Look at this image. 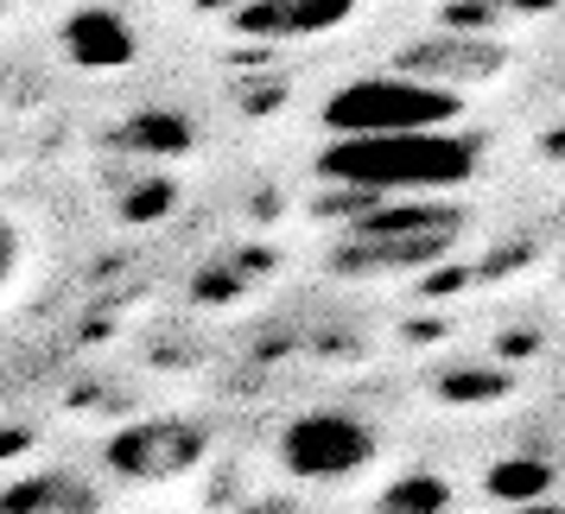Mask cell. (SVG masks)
Here are the masks:
<instances>
[{
	"label": "cell",
	"mask_w": 565,
	"mask_h": 514,
	"mask_svg": "<svg viewBox=\"0 0 565 514\" xmlns=\"http://www.w3.org/2000/svg\"><path fill=\"white\" fill-rule=\"evenodd\" d=\"M331 184L369 191V197H419V191H445L463 184L477 165V147L458 133H382V140H337L318 159Z\"/></svg>",
	"instance_id": "obj_1"
},
{
	"label": "cell",
	"mask_w": 565,
	"mask_h": 514,
	"mask_svg": "<svg viewBox=\"0 0 565 514\" xmlns=\"http://www.w3.org/2000/svg\"><path fill=\"white\" fill-rule=\"evenodd\" d=\"M463 210L451 204H387L362 210L350 229L337 235V274H407V267H433L458 248Z\"/></svg>",
	"instance_id": "obj_2"
},
{
	"label": "cell",
	"mask_w": 565,
	"mask_h": 514,
	"mask_svg": "<svg viewBox=\"0 0 565 514\" xmlns=\"http://www.w3.org/2000/svg\"><path fill=\"white\" fill-rule=\"evenodd\" d=\"M458 115V96L445 89H426L413 77H369L350 83L324 103V121H331L343 140H382V133H438Z\"/></svg>",
	"instance_id": "obj_3"
},
{
	"label": "cell",
	"mask_w": 565,
	"mask_h": 514,
	"mask_svg": "<svg viewBox=\"0 0 565 514\" xmlns=\"http://www.w3.org/2000/svg\"><path fill=\"white\" fill-rule=\"evenodd\" d=\"M210 451V432L198 419H128L103 445V463L121 483H172L184 470H198Z\"/></svg>",
	"instance_id": "obj_4"
},
{
	"label": "cell",
	"mask_w": 565,
	"mask_h": 514,
	"mask_svg": "<svg viewBox=\"0 0 565 514\" xmlns=\"http://www.w3.org/2000/svg\"><path fill=\"white\" fill-rule=\"evenodd\" d=\"M280 458L306 483H343V476H356V470L375 463V432L362 426L356 413H306V419L286 426Z\"/></svg>",
	"instance_id": "obj_5"
},
{
	"label": "cell",
	"mask_w": 565,
	"mask_h": 514,
	"mask_svg": "<svg viewBox=\"0 0 565 514\" xmlns=\"http://www.w3.org/2000/svg\"><path fill=\"white\" fill-rule=\"evenodd\" d=\"M495 71V45H477V39H426V45H407L401 52V71L394 77H413L426 89H445L451 96V77H489Z\"/></svg>",
	"instance_id": "obj_6"
},
{
	"label": "cell",
	"mask_w": 565,
	"mask_h": 514,
	"mask_svg": "<svg viewBox=\"0 0 565 514\" xmlns=\"http://www.w3.org/2000/svg\"><path fill=\"white\" fill-rule=\"evenodd\" d=\"M343 20H350V0H260V7L235 13V26L255 39H311V32H331Z\"/></svg>",
	"instance_id": "obj_7"
},
{
	"label": "cell",
	"mask_w": 565,
	"mask_h": 514,
	"mask_svg": "<svg viewBox=\"0 0 565 514\" xmlns=\"http://www.w3.org/2000/svg\"><path fill=\"white\" fill-rule=\"evenodd\" d=\"M64 52H71V64H83V71H121V64H134V32H128L121 13L83 7V13L64 20Z\"/></svg>",
	"instance_id": "obj_8"
},
{
	"label": "cell",
	"mask_w": 565,
	"mask_h": 514,
	"mask_svg": "<svg viewBox=\"0 0 565 514\" xmlns=\"http://www.w3.org/2000/svg\"><path fill=\"white\" fill-rule=\"evenodd\" d=\"M0 514H89V483L77 470H39L0 495Z\"/></svg>",
	"instance_id": "obj_9"
},
{
	"label": "cell",
	"mask_w": 565,
	"mask_h": 514,
	"mask_svg": "<svg viewBox=\"0 0 565 514\" xmlns=\"http://www.w3.org/2000/svg\"><path fill=\"white\" fill-rule=\"evenodd\" d=\"M375 514H451V483L433 476V470H407L382 489Z\"/></svg>",
	"instance_id": "obj_10"
},
{
	"label": "cell",
	"mask_w": 565,
	"mask_h": 514,
	"mask_svg": "<svg viewBox=\"0 0 565 514\" xmlns=\"http://www.w3.org/2000/svg\"><path fill=\"white\" fill-rule=\"evenodd\" d=\"M128 147H147V153H179L184 128L172 121V115H153V121H134V128H128Z\"/></svg>",
	"instance_id": "obj_11"
},
{
	"label": "cell",
	"mask_w": 565,
	"mask_h": 514,
	"mask_svg": "<svg viewBox=\"0 0 565 514\" xmlns=\"http://www.w3.org/2000/svg\"><path fill=\"white\" fill-rule=\"evenodd\" d=\"M166 197H172L166 184H147V191H134V197H128V216H134V223H147V216L166 210Z\"/></svg>",
	"instance_id": "obj_12"
},
{
	"label": "cell",
	"mask_w": 565,
	"mask_h": 514,
	"mask_svg": "<svg viewBox=\"0 0 565 514\" xmlns=\"http://www.w3.org/2000/svg\"><path fill=\"white\" fill-rule=\"evenodd\" d=\"M13 248H20V242H13V229H7V223H0V280L13 274Z\"/></svg>",
	"instance_id": "obj_13"
},
{
	"label": "cell",
	"mask_w": 565,
	"mask_h": 514,
	"mask_svg": "<svg viewBox=\"0 0 565 514\" xmlns=\"http://www.w3.org/2000/svg\"><path fill=\"white\" fill-rule=\"evenodd\" d=\"M509 514H565V508H553V502H509Z\"/></svg>",
	"instance_id": "obj_14"
},
{
	"label": "cell",
	"mask_w": 565,
	"mask_h": 514,
	"mask_svg": "<svg viewBox=\"0 0 565 514\" xmlns=\"http://www.w3.org/2000/svg\"><path fill=\"white\" fill-rule=\"evenodd\" d=\"M248 514H286V508H248Z\"/></svg>",
	"instance_id": "obj_15"
}]
</instances>
